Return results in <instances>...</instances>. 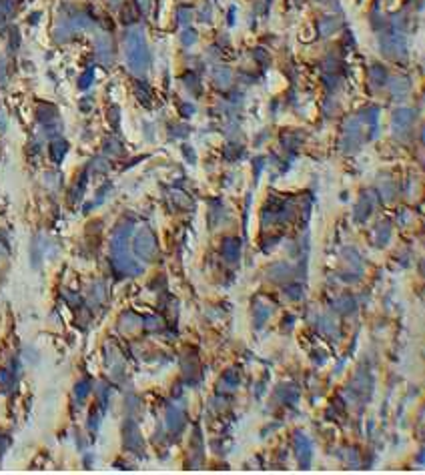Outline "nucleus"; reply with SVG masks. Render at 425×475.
Masks as SVG:
<instances>
[{
    "label": "nucleus",
    "instance_id": "4",
    "mask_svg": "<svg viewBox=\"0 0 425 475\" xmlns=\"http://www.w3.org/2000/svg\"><path fill=\"white\" fill-rule=\"evenodd\" d=\"M91 76H93V72H87V74H85V78H83V85H81V87H87V83H91Z\"/></svg>",
    "mask_w": 425,
    "mask_h": 475
},
{
    "label": "nucleus",
    "instance_id": "1",
    "mask_svg": "<svg viewBox=\"0 0 425 475\" xmlns=\"http://www.w3.org/2000/svg\"><path fill=\"white\" fill-rule=\"evenodd\" d=\"M128 56H130V62L134 66L147 62V50H145L143 36L136 34V32L128 34Z\"/></svg>",
    "mask_w": 425,
    "mask_h": 475
},
{
    "label": "nucleus",
    "instance_id": "5",
    "mask_svg": "<svg viewBox=\"0 0 425 475\" xmlns=\"http://www.w3.org/2000/svg\"><path fill=\"white\" fill-rule=\"evenodd\" d=\"M2 22H4V16H2V12H0V26H2Z\"/></svg>",
    "mask_w": 425,
    "mask_h": 475
},
{
    "label": "nucleus",
    "instance_id": "2",
    "mask_svg": "<svg viewBox=\"0 0 425 475\" xmlns=\"http://www.w3.org/2000/svg\"><path fill=\"white\" fill-rule=\"evenodd\" d=\"M130 8H132V4H124V8H122L124 18H134V16H136V12H134V14L130 12ZM124 22H132V20H124Z\"/></svg>",
    "mask_w": 425,
    "mask_h": 475
},
{
    "label": "nucleus",
    "instance_id": "3",
    "mask_svg": "<svg viewBox=\"0 0 425 475\" xmlns=\"http://www.w3.org/2000/svg\"><path fill=\"white\" fill-rule=\"evenodd\" d=\"M12 4H14V0H0V8H2L4 12H10Z\"/></svg>",
    "mask_w": 425,
    "mask_h": 475
}]
</instances>
